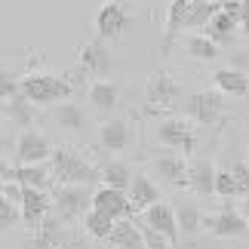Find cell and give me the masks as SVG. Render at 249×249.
Wrapping results in <instances>:
<instances>
[{
  "label": "cell",
  "mask_w": 249,
  "mask_h": 249,
  "mask_svg": "<svg viewBox=\"0 0 249 249\" xmlns=\"http://www.w3.org/2000/svg\"><path fill=\"white\" fill-rule=\"evenodd\" d=\"M50 169H53V176L59 178L62 185L89 188V185H95V181H102V169L86 163L77 151H71V148H55L53 157H50Z\"/></svg>",
  "instance_id": "6da1fadb"
},
{
  "label": "cell",
  "mask_w": 249,
  "mask_h": 249,
  "mask_svg": "<svg viewBox=\"0 0 249 249\" xmlns=\"http://www.w3.org/2000/svg\"><path fill=\"white\" fill-rule=\"evenodd\" d=\"M74 83L68 77H55V74H43V71H34L22 77V95L31 105H55V102H65L71 95Z\"/></svg>",
  "instance_id": "7a4b0ae2"
},
{
  "label": "cell",
  "mask_w": 249,
  "mask_h": 249,
  "mask_svg": "<svg viewBox=\"0 0 249 249\" xmlns=\"http://www.w3.org/2000/svg\"><path fill=\"white\" fill-rule=\"evenodd\" d=\"M53 142L40 129H25L16 142V166H40L53 157Z\"/></svg>",
  "instance_id": "3957f363"
},
{
  "label": "cell",
  "mask_w": 249,
  "mask_h": 249,
  "mask_svg": "<svg viewBox=\"0 0 249 249\" xmlns=\"http://www.w3.org/2000/svg\"><path fill=\"white\" fill-rule=\"evenodd\" d=\"M206 231L215 240H246L249 243V222L243 218L240 209H222L213 218H206Z\"/></svg>",
  "instance_id": "277c9868"
},
{
  "label": "cell",
  "mask_w": 249,
  "mask_h": 249,
  "mask_svg": "<svg viewBox=\"0 0 249 249\" xmlns=\"http://www.w3.org/2000/svg\"><path fill=\"white\" fill-rule=\"evenodd\" d=\"M53 206L59 213V218H77L92 209V194L83 185H59L53 197Z\"/></svg>",
  "instance_id": "5b68a950"
},
{
  "label": "cell",
  "mask_w": 249,
  "mask_h": 249,
  "mask_svg": "<svg viewBox=\"0 0 249 249\" xmlns=\"http://www.w3.org/2000/svg\"><path fill=\"white\" fill-rule=\"evenodd\" d=\"M154 136H157L160 145L169 148V151H185V154L194 151V129H191L188 120H181V117L160 120L157 129H154Z\"/></svg>",
  "instance_id": "8992f818"
},
{
  "label": "cell",
  "mask_w": 249,
  "mask_h": 249,
  "mask_svg": "<svg viewBox=\"0 0 249 249\" xmlns=\"http://www.w3.org/2000/svg\"><path fill=\"white\" fill-rule=\"evenodd\" d=\"M185 114L191 120H197L200 126H213L222 117V92H191L185 99Z\"/></svg>",
  "instance_id": "52a82bcc"
},
{
  "label": "cell",
  "mask_w": 249,
  "mask_h": 249,
  "mask_svg": "<svg viewBox=\"0 0 249 249\" xmlns=\"http://www.w3.org/2000/svg\"><path fill=\"white\" fill-rule=\"evenodd\" d=\"M80 68L86 71V74H92V77H99V80H105V77H111V68H114V62H111V50H108V43L105 40H89L86 46H80Z\"/></svg>",
  "instance_id": "ba28073f"
},
{
  "label": "cell",
  "mask_w": 249,
  "mask_h": 249,
  "mask_svg": "<svg viewBox=\"0 0 249 249\" xmlns=\"http://www.w3.org/2000/svg\"><path fill=\"white\" fill-rule=\"evenodd\" d=\"M142 225H148V228H154V231H160L172 246H176L178 237H181V231H178V218H176V206L163 203V200L142 213Z\"/></svg>",
  "instance_id": "9c48e42d"
},
{
  "label": "cell",
  "mask_w": 249,
  "mask_h": 249,
  "mask_svg": "<svg viewBox=\"0 0 249 249\" xmlns=\"http://www.w3.org/2000/svg\"><path fill=\"white\" fill-rule=\"evenodd\" d=\"M92 209H99V213L111 215L114 222H123V218L132 215V200L126 191H114V188H99L92 194Z\"/></svg>",
  "instance_id": "30bf717a"
},
{
  "label": "cell",
  "mask_w": 249,
  "mask_h": 249,
  "mask_svg": "<svg viewBox=\"0 0 249 249\" xmlns=\"http://www.w3.org/2000/svg\"><path fill=\"white\" fill-rule=\"evenodd\" d=\"M53 169L40 163V166H13L9 169L3 163V181H18L22 188H34V191H50L53 185Z\"/></svg>",
  "instance_id": "8fae6325"
},
{
  "label": "cell",
  "mask_w": 249,
  "mask_h": 249,
  "mask_svg": "<svg viewBox=\"0 0 249 249\" xmlns=\"http://www.w3.org/2000/svg\"><path fill=\"white\" fill-rule=\"evenodd\" d=\"M129 25V13L123 9V3H105L95 16V31H99V40H114L126 31Z\"/></svg>",
  "instance_id": "7c38bea8"
},
{
  "label": "cell",
  "mask_w": 249,
  "mask_h": 249,
  "mask_svg": "<svg viewBox=\"0 0 249 249\" xmlns=\"http://www.w3.org/2000/svg\"><path fill=\"white\" fill-rule=\"evenodd\" d=\"M99 145L105 151H111V154H117V151H129L132 148V129L126 120L120 117H111L105 120L99 126Z\"/></svg>",
  "instance_id": "4fadbf2b"
},
{
  "label": "cell",
  "mask_w": 249,
  "mask_h": 249,
  "mask_svg": "<svg viewBox=\"0 0 249 249\" xmlns=\"http://www.w3.org/2000/svg\"><path fill=\"white\" fill-rule=\"evenodd\" d=\"M50 209H53V200L46 191H34V188H25V197H22V218L28 228H37L40 231L43 222L50 218Z\"/></svg>",
  "instance_id": "5bb4252c"
},
{
  "label": "cell",
  "mask_w": 249,
  "mask_h": 249,
  "mask_svg": "<svg viewBox=\"0 0 249 249\" xmlns=\"http://www.w3.org/2000/svg\"><path fill=\"white\" fill-rule=\"evenodd\" d=\"M145 99H148V105H160V108H166V105H172L178 99V83L172 80L166 71L151 74V80L145 86Z\"/></svg>",
  "instance_id": "9a60e30c"
},
{
  "label": "cell",
  "mask_w": 249,
  "mask_h": 249,
  "mask_svg": "<svg viewBox=\"0 0 249 249\" xmlns=\"http://www.w3.org/2000/svg\"><path fill=\"white\" fill-rule=\"evenodd\" d=\"M237 28H240V18H237L234 13H228L225 0H222V9H218V13L213 16V22L206 25V37L213 43H218V46H228V43H234Z\"/></svg>",
  "instance_id": "2e32d148"
},
{
  "label": "cell",
  "mask_w": 249,
  "mask_h": 249,
  "mask_svg": "<svg viewBox=\"0 0 249 249\" xmlns=\"http://www.w3.org/2000/svg\"><path fill=\"white\" fill-rule=\"evenodd\" d=\"M215 176H218L215 163L209 157H200L197 163H191V169H188V185L194 188L197 194L209 197V194H215Z\"/></svg>",
  "instance_id": "e0dca14e"
},
{
  "label": "cell",
  "mask_w": 249,
  "mask_h": 249,
  "mask_svg": "<svg viewBox=\"0 0 249 249\" xmlns=\"http://www.w3.org/2000/svg\"><path fill=\"white\" fill-rule=\"evenodd\" d=\"M213 83H215V89L218 92H225V95H237V99H246L249 95V77L243 71H237V68H218L213 74Z\"/></svg>",
  "instance_id": "ac0fdd59"
},
{
  "label": "cell",
  "mask_w": 249,
  "mask_h": 249,
  "mask_svg": "<svg viewBox=\"0 0 249 249\" xmlns=\"http://www.w3.org/2000/svg\"><path fill=\"white\" fill-rule=\"evenodd\" d=\"M129 200H132V209H136V213H145V209H151L154 203H160V188L148 176L136 172L132 188H129Z\"/></svg>",
  "instance_id": "d6986e66"
},
{
  "label": "cell",
  "mask_w": 249,
  "mask_h": 249,
  "mask_svg": "<svg viewBox=\"0 0 249 249\" xmlns=\"http://www.w3.org/2000/svg\"><path fill=\"white\" fill-rule=\"evenodd\" d=\"M154 169L160 172V178H166L169 185H176V188H181V185H188V169L191 166H185V157L181 154H160L157 160H154Z\"/></svg>",
  "instance_id": "ffe728a7"
},
{
  "label": "cell",
  "mask_w": 249,
  "mask_h": 249,
  "mask_svg": "<svg viewBox=\"0 0 249 249\" xmlns=\"http://www.w3.org/2000/svg\"><path fill=\"white\" fill-rule=\"evenodd\" d=\"M108 243L111 246H120V249H148L145 234H142V225L129 222V218L117 222V228H114V234H111Z\"/></svg>",
  "instance_id": "44dd1931"
},
{
  "label": "cell",
  "mask_w": 249,
  "mask_h": 249,
  "mask_svg": "<svg viewBox=\"0 0 249 249\" xmlns=\"http://www.w3.org/2000/svg\"><path fill=\"white\" fill-rule=\"evenodd\" d=\"M89 105L95 111H114L117 108V102H120V89H117V83L114 80H95L89 83Z\"/></svg>",
  "instance_id": "7402d4cb"
},
{
  "label": "cell",
  "mask_w": 249,
  "mask_h": 249,
  "mask_svg": "<svg viewBox=\"0 0 249 249\" xmlns=\"http://www.w3.org/2000/svg\"><path fill=\"white\" fill-rule=\"evenodd\" d=\"M176 218H178V231H181L185 240H194V237L200 234V228H206L197 203H191V200H181V203L176 206Z\"/></svg>",
  "instance_id": "603a6c76"
},
{
  "label": "cell",
  "mask_w": 249,
  "mask_h": 249,
  "mask_svg": "<svg viewBox=\"0 0 249 249\" xmlns=\"http://www.w3.org/2000/svg\"><path fill=\"white\" fill-rule=\"evenodd\" d=\"M53 117H55V123H59L62 129H68V132H83V129H86V123H89L86 111L80 108V105H74V102H62V105H55Z\"/></svg>",
  "instance_id": "cb8c5ba5"
},
{
  "label": "cell",
  "mask_w": 249,
  "mask_h": 249,
  "mask_svg": "<svg viewBox=\"0 0 249 249\" xmlns=\"http://www.w3.org/2000/svg\"><path fill=\"white\" fill-rule=\"evenodd\" d=\"M181 50H185L191 59H200V62H215L218 55H222V46L213 43L206 34H188L185 43H181Z\"/></svg>",
  "instance_id": "d4e9b609"
},
{
  "label": "cell",
  "mask_w": 249,
  "mask_h": 249,
  "mask_svg": "<svg viewBox=\"0 0 249 249\" xmlns=\"http://www.w3.org/2000/svg\"><path fill=\"white\" fill-rule=\"evenodd\" d=\"M132 172L126 163H120V160H111V163H105L102 166V185L105 188H114V191H126L129 194V188H132Z\"/></svg>",
  "instance_id": "484cf974"
},
{
  "label": "cell",
  "mask_w": 249,
  "mask_h": 249,
  "mask_svg": "<svg viewBox=\"0 0 249 249\" xmlns=\"http://www.w3.org/2000/svg\"><path fill=\"white\" fill-rule=\"evenodd\" d=\"M218 9H222V0H194L185 13V28H206Z\"/></svg>",
  "instance_id": "4316f807"
},
{
  "label": "cell",
  "mask_w": 249,
  "mask_h": 249,
  "mask_svg": "<svg viewBox=\"0 0 249 249\" xmlns=\"http://www.w3.org/2000/svg\"><path fill=\"white\" fill-rule=\"evenodd\" d=\"M83 228H86V234H89V237H95V240H111L117 222H114L111 215L99 213V209H89V213L83 215Z\"/></svg>",
  "instance_id": "83f0119b"
},
{
  "label": "cell",
  "mask_w": 249,
  "mask_h": 249,
  "mask_svg": "<svg viewBox=\"0 0 249 249\" xmlns=\"http://www.w3.org/2000/svg\"><path fill=\"white\" fill-rule=\"evenodd\" d=\"M3 114L13 120V126H22V129H31V123H34V105L25 95H16L13 102H3Z\"/></svg>",
  "instance_id": "f1b7e54d"
},
{
  "label": "cell",
  "mask_w": 249,
  "mask_h": 249,
  "mask_svg": "<svg viewBox=\"0 0 249 249\" xmlns=\"http://www.w3.org/2000/svg\"><path fill=\"white\" fill-rule=\"evenodd\" d=\"M191 3H194V0H172L169 3V13H166V50H169L172 37L178 31H185V13H188Z\"/></svg>",
  "instance_id": "f546056e"
},
{
  "label": "cell",
  "mask_w": 249,
  "mask_h": 249,
  "mask_svg": "<svg viewBox=\"0 0 249 249\" xmlns=\"http://www.w3.org/2000/svg\"><path fill=\"white\" fill-rule=\"evenodd\" d=\"M215 194H218V197H225V200L240 197V188H237V181H234V176H231V169H218V176H215Z\"/></svg>",
  "instance_id": "4dcf8cb0"
},
{
  "label": "cell",
  "mask_w": 249,
  "mask_h": 249,
  "mask_svg": "<svg viewBox=\"0 0 249 249\" xmlns=\"http://www.w3.org/2000/svg\"><path fill=\"white\" fill-rule=\"evenodd\" d=\"M0 95H3V102H13L16 95H22V80H16L9 71H3V77H0Z\"/></svg>",
  "instance_id": "1f68e13d"
},
{
  "label": "cell",
  "mask_w": 249,
  "mask_h": 249,
  "mask_svg": "<svg viewBox=\"0 0 249 249\" xmlns=\"http://www.w3.org/2000/svg\"><path fill=\"white\" fill-rule=\"evenodd\" d=\"M231 176L237 181V188H240V197H249V166L243 163V160H237V163L231 166Z\"/></svg>",
  "instance_id": "d6a6232c"
},
{
  "label": "cell",
  "mask_w": 249,
  "mask_h": 249,
  "mask_svg": "<svg viewBox=\"0 0 249 249\" xmlns=\"http://www.w3.org/2000/svg\"><path fill=\"white\" fill-rule=\"evenodd\" d=\"M18 209H22V206L9 203V200H3V203H0V228H3V231H9V228L18 222Z\"/></svg>",
  "instance_id": "836d02e7"
},
{
  "label": "cell",
  "mask_w": 249,
  "mask_h": 249,
  "mask_svg": "<svg viewBox=\"0 0 249 249\" xmlns=\"http://www.w3.org/2000/svg\"><path fill=\"white\" fill-rule=\"evenodd\" d=\"M142 234H145V243L148 249H172V243L166 240L160 231H154V228H148V225H142Z\"/></svg>",
  "instance_id": "e575fe53"
},
{
  "label": "cell",
  "mask_w": 249,
  "mask_h": 249,
  "mask_svg": "<svg viewBox=\"0 0 249 249\" xmlns=\"http://www.w3.org/2000/svg\"><path fill=\"white\" fill-rule=\"evenodd\" d=\"M22 197H25V188L18 185V181H3V200H9V203L22 206Z\"/></svg>",
  "instance_id": "d590c367"
},
{
  "label": "cell",
  "mask_w": 249,
  "mask_h": 249,
  "mask_svg": "<svg viewBox=\"0 0 249 249\" xmlns=\"http://www.w3.org/2000/svg\"><path fill=\"white\" fill-rule=\"evenodd\" d=\"M231 68L243 71L246 77H249V50H240V53H234V55H231Z\"/></svg>",
  "instance_id": "8d00e7d4"
},
{
  "label": "cell",
  "mask_w": 249,
  "mask_h": 249,
  "mask_svg": "<svg viewBox=\"0 0 249 249\" xmlns=\"http://www.w3.org/2000/svg\"><path fill=\"white\" fill-rule=\"evenodd\" d=\"M240 28L249 31V0H240Z\"/></svg>",
  "instance_id": "74e56055"
},
{
  "label": "cell",
  "mask_w": 249,
  "mask_h": 249,
  "mask_svg": "<svg viewBox=\"0 0 249 249\" xmlns=\"http://www.w3.org/2000/svg\"><path fill=\"white\" fill-rule=\"evenodd\" d=\"M240 213H243V218L249 222V197H243V203H240Z\"/></svg>",
  "instance_id": "f35d334b"
},
{
  "label": "cell",
  "mask_w": 249,
  "mask_h": 249,
  "mask_svg": "<svg viewBox=\"0 0 249 249\" xmlns=\"http://www.w3.org/2000/svg\"><path fill=\"white\" fill-rule=\"evenodd\" d=\"M105 3H123V0H105Z\"/></svg>",
  "instance_id": "ab89813d"
},
{
  "label": "cell",
  "mask_w": 249,
  "mask_h": 249,
  "mask_svg": "<svg viewBox=\"0 0 249 249\" xmlns=\"http://www.w3.org/2000/svg\"><path fill=\"white\" fill-rule=\"evenodd\" d=\"M55 249H65V246H55Z\"/></svg>",
  "instance_id": "60d3db41"
},
{
  "label": "cell",
  "mask_w": 249,
  "mask_h": 249,
  "mask_svg": "<svg viewBox=\"0 0 249 249\" xmlns=\"http://www.w3.org/2000/svg\"><path fill=\"white\" fill-rule=\"evenodd\" d=\"M246 102H249V95H246Z\"/></svg>",
  "instance_id": "b9f144b4"
}]
</instances>
